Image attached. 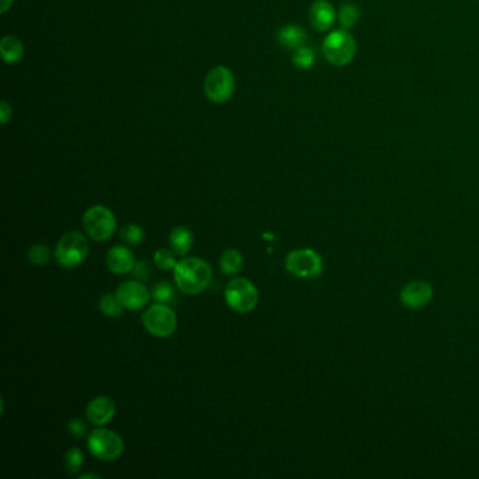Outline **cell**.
I'll return each mask as SVG.
<instances>
[{
    "label": "cell",
    "instance_id": "obj_12",
    "mask_svg": "<svg viewBox=\"0 0 479 479\" xmlns=\"http://www.w3.org/2000/svg\"><path fill=\"white\" fill-rule=\"evenodd\" d=\"M338 13L334 5L327 0H316L308 10V19L311 25L318 32H327L335 24Z\"/></svg>",
    "mask_w": 479,
    "mask_h": 479
},
{
    "label": "cell",
    "instance_id": "obj_23",
    "mask_svg": "<svg viewBox=\"0 0 479 479\" xmlns=\"http://www.w3.org/2000/svg\"><path fill=\"white\" fill-rule=\"evenodd\" d=\"M28 260L34 266H44L51 260V250L43 244L34 245L28 250Z\"/></svg>",
    "mask_w": 479,
    "mask_h": 479
},
{
    "label": "cell",
    "instance_id": "obj_22",
    "mask_svg": "<svg viewBox=\"0 0 479 479\" xmlns=\"http://www.w3.org/2000/svg\"><path fill=\"white\" fill-rule=\"evenodd\" d=\"M152 298L155 299L156 304H163V305L170 304L174 299L173 287L166 281L158 283L152 290Z\"/></svg>",
    "mask_w": 479,
    "mask_h": 479
},
{
    "label": "cell",
    "instance_id": "obj_24",
    "mask_svg": "<svg viewBox=\"0 0 479 479\" xmlns=\"http://www.w3.org/2000/svg\"><path fill=\"white\" fill-rule=\"evenodd\" d=\"M154 261L158 266V268H161V270H170V268H174L177 264L176 253L173 250H169V249L156 250V253L154 256Z\"/></svg>",
    "mask_w": 479,
    "mask_h": 479
},
{
    "label": "cell",
    "instance_id": "obj_29",
    "mask_svg": "<svg viewBox=\"0 0 479 479\" xmlns=\"http://www.w3.org/2000/svg\"><path fill=\"white\" fill-rule=\"evenodd\" d=\"M12 115H13V110L9 106V103L8 102H2V106H0V121H2L3 124H8V121L12 118Z\"/></svg>",
    "mask_w": 479,
    "mask_h": 479
},
{
    "label": "cell",
    "instance_id": "obj_26",
    "mask_svg": "<svg viewBox=\"0 0 479 479\" xmlns=\"http://www.w3.org/2000/svg\"><path fill=\"white\" fill-rule=\"evenodd\" d=\"M83 463H84V457L79 448H71L65 456V465L69 474H76L82 468Z\"/></svg>",
    "mask_w": 479,
    "mask_h": 479
},
{
    "label": "cell",
    "instance_id": "obj_6",
    "mask_svg": "<svg viewBox=\"0 0 479 479\" xmlns=\"http://www.w3.org/2000/svg\"><path fill=\"white\" fill-rule=\"evenodd\" d=\"M91 453L102 461L118 460L124 453V441L115 432L107 429H96L87 439Z\"/></svg>",
    "mask_w": 479,
    "mask_h": 479
},
{
    "label": "cell",
    "instance_id": "obj_18",
    "mask_svg": "<svg viewBox=\"0 0 479 479\" xmlns=\"http://www.w3.org/2000/svg\"><path fill=\"white\" fill-rule=\"evenodd\" d=\"M220 266H221V272L224 274L235 276L242 270L244 256L241 252L236 250V249H229V250L222 253L221 260H220Z\"/></svg>",
    "mask_w": 479,
    "mask_h": 479
},
{
    "label": "cell",
    "instance_id": "obj_10",
    "mask_svg": "<svg viewBox=\"0 0 479 479\" xmlns=\"http://www.w3.org/2000/svg\"><path fill=\"white\" fill-rule=\"evenodd\" d=\"M115 294L123 307L131 311L142 309L149 301V291L141 281L137 280H130L119 284Z\"/></svg>",
    "mask_w": 479,
    "mask_h": 479
},
{
    "label": "cell",
    "instance_id": "obj_14",
    "mask_svg": "<svg viewBox=\"0 0 479 479\" xmlns=\"http://www.w3.org/2000/svg\"><path fill=\"white\" fill-rule=\"evenodd\" d=\"M108 270L114 274H126L131 273L135 266V259L132 252L121 245L113 246L106 257Z\"/></svg>",
    "mask_w": 479,
    "mask_h": 479
},
{
    "label": "cell",
    "instance_id": "obj_21",
    "mask_svg": "<svg viewBox=\"0 0 479 479\" xmlns=\"http://www.w3.org/2000/svg\"><path fill=\"white\" fill-rule=\"evenodd\" d=\"M291 61L298 69H309L315 64V54L309 47L303 45L292 51Z\"/></svg>",
    "mask_w": 479,
    "mask_h": 479
},
{
    "label": "cell",
    "instance_id": "obj_27",
    "mask_svg": "<svg viewBox=\"0 0 479 479\" xmlns=\"http://www.w3.org/2000/svg\"><path fill=\"white\" fill-rule=\"evenodd\" d=\"M131 273L139 281H146V280L151 279V276H152L151 267H149V264L146 261H137Z\"/></svg>",
    "mask_w": 479,
    "mask_h": 479
},
{
    "label": "cell",
    "instance_id": "obj_25",
    "mask_svg": "<svg viewBox=\"0 0 479 479\" xmlns=\"http://www.w3.org/2000/svg\"><path fill=\"white\" fill-rule=\"evenodd\" d=\"M145 237L143 229L139 225L130 224L121 229V239L130 245H139Z\"/></svg>",
    "mask_w": 479,
    "mask_h": 479
},
{
    "label": "cell",
    "instance_id": "obj_2",
    "mask_svg": "<svg viewBox=\"0 0 479 479\" xmlns=\"http://www.w3.org/2000/svg\"><path fill=\"white\" fill-rule=\"evenodd\" d=\"M323 55L335 67L349 65L355 56L357 45L353 36L344 28L335 30L323 40Z\"/></svg>",
    "mask_w": 479,
    "mask_h": 479
},
{
    "label": "cell",
    "instance_id": "obj_5",
    "mask_svg": "<svg viewBox=\"0 0 479 479\" xmlns=\"http://www.w3.org/2000/svg\"><path fill=\"white\" fill-rule=\"evenodd\" d=\"M225 301L233 311L246 314L256 308L259 303V291L248 279L236 277L226 285Z\"/></svg>",
    "mask_w": 479,
    "mask_h": 479
},
{
    "label": "cell",
    "instance_id": "obj_20",
    "mask_svg": "<svg viewBox=\"0 0 479 479\" xmlns=\"http://www.w3.org/2000/svg\"><path fill=\"white\" fill-rule=\"evenodd\" d=\"M100 309L108 318H119L123 315L124 307L119 303L117 294H106L100 298Z\"/></svg>",
    "mask_w": 479,
    "mask_h": 479
},
{
    "label": "cell",
    "instance_id": "obj_15",
    "mask_svg": "<svg viewBox=\"0 0 479 479\" xmlns=\"http://www.w3.org/2000/svg\"><path fill=\"white\" fill-rule=\"evenodd\" d=\"M307 38L308 37H307L305 30L301 27H298V25H294V24L283 27L277 34V43L283 48L290 49V51H294L299 47L305 45Z\"/></svg>",
    "mask_w": 479,
    "mask_h": 479
},
{
    "label": "cell",
    "instance_id": "obj_7",
    "mask_svg": "<svg viewBox=\"0 0 479 479\" xmlns=\"http://www.w3.org/2000/svg\"><path fill=\"white\" fill-rule=\"evenodd\" d=\"M204 92L211 103H226L235 92V78L232 72L226 67L213 68L205 78Z\"/></svg>",
    "mask_w": 479,
    "mask_h": 479
},
{
    "label": "cell",
    "instance_id": "obj_8",
    "mask_svg": "<svg viewBox=\"0 0 479 479\" xmlns=\"http://www.w3.org/2000/svg\"><path fill=\"white\" fill-rule=\"evenodd\" d=\"M287 272L299 279H315L323 270L322 257L312 249H296L285 259Z\"/></svg>",
    "mask_w": 479,
    "mask_h": 479
},
{
    "label": "cell",
    "instance_id": "obj_9",
    "mask_svg": "<svg viewBox=\"0 0 479 479\" xmlns=\"http://www.w3.org/2000/svg\"><path fill=\"white\" fill-rule=\"evenodd\" d=\"M142 323L155 338H169L177 327L176 314L163 304H155L142 314Z\"/></svg>",
    "mask_w": 479,
    "mask_h": 479
},
{
    "label": "cell",
    "instance_id": "obj_19",
    "mask_svg": "<svg viewBox=\"0 0 479 479\" xmlns=\"http://www.w3.org/2000/svg\"><path fill=\"white\" fill-rule=\"evenodd\" d=\"M360 14H362L360 8H358L357 5L344 3L338 13V20H339L342 28L350 32V30L357 24L358 19H360Z\"/></svg>",
    "mask_w": 479,
    "mask_h": 479
},
{
    "label": "cell",
    "instance_id": "obj_28",
    "mask_svg": "<svg viewBox=\"0 0 479 479\" xmlns=\"http://www.w3.org/2000/svg\"><path fill=\"white\" fill-rule=\"evenodd\" d=\"M68 430L75 436V437H83L87 432V426L84 425L83 421L80 419H73V421L69 422L68 425Z\"/></svg>",
    "mask_w": 479,
    "mask_h": 479
},
{
    "label": "cell",
    "instance_id": "obj_30",
    "mask_svg": "<svg viewBox=\"0 0 479 479\" xmlns=\"http://www.w3.org/2000/svg\"><path fill=\"white\" fill-rule=\"evenodd\" d=\"M13 2L14 0H0V13L5 14L12 8Z\"/></svg>",
    "mask_w": 479,
    "mask_h": 479
},
{
    "label": "cell",
    "instance_id": "obj_3",
    "mask_svg": "<svg viewBox=\"0 0 479 479\" xmlns=\"http://www.w3.org/2000/svg\"><path fill=\"white\" fill-rule=\"evenodd\" d=\"M89 253V244L86 237L76 232L65 233L55 248V257L59 266L64 268H75L80 266Z\"/></svg>",
    "mask_w": 479,
    "mask_h": 479
},
{
    "label": "cell",
    "instance_id": "obj_1",
    "mask_svg": "<svg viewBox=\"0 0 479 479\" xmlns=\"http://www.w3.org/2000/svg\"><path fill=\"white\" fill-rule=\"evenodd\" d=\"M173 270L177 287L189 295L202 292L213 280L211 266L198 257H187L177 261Z\"/></svg>",
    "mask_w": 479,
    "mask_h": 479
},
{
    "label": "cell",
    "instance_id": "obj_16",
    "mask_svg": "<svg viewBox=\"0 0 479 479\" xmlns=\"http://www.w3.org/2000/svg\"><path fill=\"white\" fill-rule=\"evenodd\" d=\"M169 242H170L172 250L176 255L185 256L190 252L193 246V242H194L193 232L186 226H177L170 232Z\"/></svg>",
    "mask_w": 479,
    "mask_h": 479
},
{
    "label": "cell",
    "instance_id": "obj_31",
    "mask_svg": "<svg viewBox=\"0 0 479 479\" xmlns=\"http://www.w3.org/2000/svg\"><path fill=\"white\" fill-rule=\"evenodd\" d=\"M80 478H99L97 475H93V474H87V475H82Z\"/></svg>",
    "mask_w": 479,
    "mask_h": 479
},
{
    "label": "cell",
    "instance_id": "obj_13",
    "mask_svg": "<svg viewBox=\"0 0 479 479\" xmlns=\"http://www.w3.org/2000/svg\"><path fill=\"white\" fill-rule=\"evenodd\" d=\"M115 414V405L108 397L100 395L89 402L86 408V417L96 426H106Z\"/></svg>",
    "mask_w": 479,
    "mask_h": 479
},
{
    "label": "cell",
    "instance_id": "obj_4",
    "mask_svg": "<svg viewBox=\"0 0 479 479\" xmlns=\"http://www.w3.org/2000/svg\"><path fill=\"white\" fill-rule=\"evenodd\" d=\"M115 217L104 205H95L83 215V228L96 242L108 241L115 231Z\"/></svg>",
    "mask_w": 479,
    "mask_h": 479
},
{
    "label": "cell",
    "instance_id": "obj_11",
    "mask_svg": "<svg viewBox=\"0 0 479 479\" xmlns=\"http://www.w3.org/2000/svg\"><path fill=\"white\" fill-rule=\"evenodd\" d=\"M433 296V288L423 280H414L406 284L401 291V303L410 309L428 305Z\"/></svg>",
    "mask_w": 479,
    "mask_h": 479
},
{
    "label": "cell",
    "instance_id": "obj_17",
    "mask_svg": "<svg viewBox=\"0 0 479 479\" xmlns=\"http://www.w3.org/2000/svg\"><path fill=\"white\" fill-rule=\"evenodd\" d=\"M0 52H2V58L6 64H17L24 55V45L17 37L6 36L0 43Z\"/></svg>",
    "mask_w": 479,
    "mask_h": 479
}]
</instances>
